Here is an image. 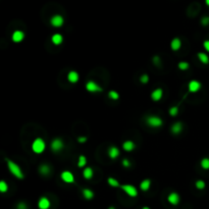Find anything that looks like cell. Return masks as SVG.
I'll use <instances>...</instances> for the list:
<instances>
[{
    "label": "cell",
    "instance_id": "obj_1",
    "mask_svg": "<svg viewBox=\"0 0 209 209\" xmlns=\"http://www.w3.org/2000/svg\"><path fill=\"white\" fill-rule=\"evenodd\" d=\"M5 161H6V165H7L8 170L10 171V174L13 175V177L15 178H18V180H24L25 174H24V172H23L22 168L19 167V165L16 164L14 161L11 160V159H8V158H5Z\"/></svg>",
    "mask_w": 209,
    "mask_h": 209
},
{
    "label": "cell",
    "instance_id": "obj_2",
    "mask_svg": "<svg viewBox=\"0 0 209 209\" xmlns=\"http://www.w3.org/2000/svg\"><path fill=\"white\" fill-rule=\"evenodd\" d=\"M46 143L42 138H36L32 143V150L35 154H41L45 151Z\"/></svg>",
    "mask_w": 209,
    "mask_h": 209
},
{
    "label": "cell",
    "instance_id": "obj_3",
    "mask_svg": "<svg viewBox=\"0 0 209 209\" xmlns=\"http://www.w3.org/2000/svg\"><path fill=\"white\" fill-rule=\"evenodd\" d=\"M121 189L131 198H136L138 196V189L135 187L134 185L130 184H124L121 185Z\"/></svg>",
    "mask_w": 209,
    "mask_h": 209
},
{
    "label": "cell",
    "instance_id": "obj_4",
    "mask_svg": "<svg viewBox=\"0 0 209 209\" xmlns=\"http://www.w3.org/2000/svg\"><path fill=\"white\" fill-rule=\"evenodd\" d=\"M146 124H147L149 127L151 128H160L162 125H163V121L162 119L156 117V115H149V117H146Z\"/></svg>",
    "mask_w": 209,
    "mask_h": 209
},
{
    "label": "cell",
    "instance_id": "obj_5",
    "mask_svg": "<svg viewBox=\"0 0 209 209\" xmlns=\"http://www.w3.org/2000/svg\"><path fill=\"white\" fill-rule=\"evenodd\" d=\"M64 140H62V139L55 138L51 141L50 149L52 152H54V153H59L60 151L64 150Z\"/></svg>",
    "mask_w": 209,
    "mask_h": 209
},
{
    "label": "cell",
    "instance_id": "obj_6",
    "mask_svg": "<svg viewBox=\"0 0 209 209\" xmlns=\"http://www.w3.org/2000/svg\"><path fill=\"white\" fill-rule=\"evenodd\" d=\"M85 88H86V90L90 93H100L103 91V89H102L101 86L98 85L95 81H92V80L86 83Z\"/></svg>",
    "mask_w": 209,
    "mask_h": 209
},
{
    "label": "cell",
    "instance_id": "obj_7",
    "mask_svg": "<svg viewBox=\"0 0 209 209\" xmlns=\"http://www.w3.org/2000/svg\"><path fill=\"white\" fill-rule=\"evenodd\" d=\"M60 178H61V181L65 184L75 183V175L72 171H69V170L62 171L60 174Z\"/></svg>",
    "mask_w": 209,
    "mask_h": 209
},
{
    "label": "cell",
    "instance_id": "obj_8",
    "mask_svg": "<svg viewBox=\"0 0 209 209\" xmlns=\"http://www.w3.org/2000/svg\"><path fill=\"white\" fill-rule=\"evenodd\" d=\"M201 87L202 85L199 81H197V80H191L188 84V91L190 93H197L200 91Z\"/></svg>",
    "mask_w": 209,
    "mask_h": 209
},
{
    "label": "cell",
    "instance_id": "obj_9",
    "mask_svg": "<svg viewBox=\"0 0 209 209\" xmlns=\"http://www.w3.org/2000/svg\"><path fill=\"white\" fill-rule=\"evenodd\" d=\"M50 24L54 28H60L64 24V18L60 14H55L50 18Z\"/></svg>",
    "mask_w": 209,
    "mask_h": 209
},
{
    "label": "cell",
    "instance_id": "obj_10",
    "mask_svg": "<svg viewBox=\"0 0 209 209\" xmlns=\"http://www.w3.org/2000/svg\"><path fill=\"white\" fill-rule=\"evenodd\" d=\"M167 201L170 204L174 205V206H177V205L180 203L181 197L177 192H171V193H170V195L167 196Z\"/></svg>",
    "mask_w": 209,
    "mask_h": 209
},
{
    "label": "cell",
    "instance_id": "obj_11",
    "mask_svg": "<svg viewBox=\"0 0 209 209\" xmlns=\"http://www.w3.org/2000/svg\"><path fill=\"white\" fill-rule=\"evenodd\" d=\"M25 39V33L21 31V30H16L12 33L11 35V40L14 43H21L24 41Z\"/></svg>",
    "mask_w": 209,
    "mask_h": 209
},
{
    "label": "cell",
    "instance_id": "obj_12",
    "mask_svg": "<svg viewBox=\"0 0 209 209\" xmlns=\"http://www.w3.org/2000/svg\"><path fill=\"white\" fill-rule=\"evenodd\" d=\"M107 155L110 159H117L121 155V151L117 146H110L107 150Z\"/></svg>",
    "mask_w": 209,
    "mask_h": 209
},
{
    "label": "cell",
    "instance_id": "obj_13",
    "mask_svg": "<svg viewBox=\"0 0 209 209\" xmlns=\"http://www.w3.org/2000/svg\"><path fill=\"white\" fill-rule=\"evenodd\" d=\"M51 206L50 200L47 197H41L38 200V208L39 209H49Z\"/></svg>",
    "mask_w": 209,
    "mask_h": 209
},
{
    "label": "cell",
    "instance_id": "obj_14",
    "mask_svg": "<svg viewBox=\"0 0 209 209\" xmlns=\"http://www.w3.org/2000/svg\"><path fill=\"white\" fill-rule=\"evenodd\" d=\"M162 96H163V90H162L161 88L155 89V90L152 91V93H151V99L155 102L161 100Z\"/></svg>",
    "mask_w": 209,
    "mask_h": 209
},
{
    "label": "cell",
    "instance_id": "obj_15",
    "mask_svg": "<svg viewBox=\"0 0 209 209\" xmlns=\"http://www.w3.org/2000/svg\"><path fill=\"white\" fill-rule=\"evenodd\" d=\"M183 129H184L183 124H182L181 121H177L170 127V132L174 135H178V134H181V133L183 132Z\"/></svg>",
    "mask_w": 209,
    "mask_h": 209
},
{
    "label": "cell",
    "instance_id": "obj_16",
    "mask_svg": "<svg viewBox=\"0 0 209 209\" xmlns=\"http://www.w3.org/2000/svg\"><path fill=\"white\" fill-rule=\"evenodd\" d=\"M182 48V40L180 38H174L170 42V49L172 51H178Z\"/></svg>",
    "mask_w": 209,
    "mask_h": 209
},
{
    "label": "cell",
    "instance_id": "obj_17",
    "mask_svg": "<svg viewBox=\"0 0 209 209\" xmlns=\"http://www.w3.org/2000/svg\"><path fill=\"white\" fill-rule=\"evenodd\" d=\"M80 80V76L78 74V72L76 71H71L68 72V81L69 83H72V84H76V83H78Z\"/></svg>",
    "mask_w": 209,
    "mask_h": 209
},
{
    "label": "cell",
    "instance_id": "obj_18",
    "mask_svg": "<svg viewBox=\"0 0 209 209\" xmlns=\"http://www.w3.org/2000/svg\"><path fill=\"white\" fill-rule=\"evenodd\" d=\"M135 148H136V145L134 142L131 140H127L122 143V149H124L125 152H132Z\"/></svg>",
    "mask_w": 209,
    "mask_h": 209
},
{
    "label": "cell",
    "instance_id": "obj_19",
    "mask_svg": "<svg viewBox=\"0 0 209 209\" xmlns=\"http://www.w3.org/2000/svg\"><path fill=\"white\" fill-rule=\"evenodd\" d=\"M51 42L54 44L55 46H58L62 44V42H64V37H62L61 34H58V33H56V34L52 35L51 37Z\"/></svg>",
    "mask_w": 209,
    "mask_h": 209
},
{
    "label": "cell",
    "instance_id": "obj_20",
    "mask_svg": "<svg viewBox=\"0 0 209 209\" xmlns=\"http://www.w3.org/2000/svg\"><path fill=\"white\" fill-rule=\"evenodd\" d=\"M151 187V180L150 178H145L140 183V190L143 192H147Z\"/></svg>",
    "mask_w": 209,
    "mask_h": 209
},
{
    "label": "cell",
    "instance_id": "obj_21",
    "mask_svg": "<svg viewBox=\"0 0 209 209\" xmlns=\"http://www.w3.org/2000/svg\"><path fill=\"white\" fill-rule=\"evenodd\" d=\"M93 175H94V170H93V168L88 166L86 167L84 170H83V177H84L85 180H91V178H93Z\"/></svg>",
    "mask_w": 209,
    "mask_h": 209
},
{
    "label": "cell",
    "instance_id": "obj_22",
    "mask_svg": "<svg viewBox=\"0 0 209 209\" xmlns=\"http://www.w3.org/2000/svg\"><path fill=\"white\" fill-rule=\"evenodd\" d=\"M82 195L86 200H92V199L94 198V192H93L92 190H90V189H88V188L83 189Z\"/></svg>",
    "mask_w": 209,
    "mask_h": 209
},
{
    "label": "cell",
    "instance_id": "obj_23",
    "mask_svg": "<svg viewBox=\"0 0 209 209\" xmlns=\"http://www.w3.org/2000/svg\"><path fill=\"white\" fill-rule=\"evenodd\" d=\"M50 171H51V168L48 164H41L39 166V174L44 175V177L45 175H48L50 174Z\"/></svg>",
    "mask_w": 209,
    "mask_h": 209
},
{
    "label": "cell",
    "instance_id": "obj_24",
    "mask_svg": "<svg viewBox=\"0 0 209 209\" xmlns=\"http://www.w3.org/2000/svg\"><path fill=\"white\" fill-rule=\"evenodd\" d=\"M197 57H198L199 60H200L201 64H209V56L206 54V53L199 52L197 54Z\"/></svg>",
    "mask_w": 209,
    "mask_h": 209
},
{
    "label": "cell",
    "instance_id": "obj_25",
    "mask_svg": "<svg viewBox=\"0 0 209 209\" xmlns=\"http://www.w3.org/2000/svg\"><path fill=\"white\" fill-rule=\"evenodd\" d=\"M107 183L112 188H121V184H119V182L117 180V178H114L112 177H109L107 178Z\"/></svg>",
    "mask_w": 209,
    "mask_h": 209
},
{
    "label": "cell",
    "instance_id": "obj_26",
    "mask_svg": "<svg viewBox=\"0 0 209 209\" xmlns=\"http://www.w3.org/2000/svg\"><path fill=\"white\" fill-rule=\"evenodd\" d=\"M86 164H87V158L85 155H80L78 159V167L83 168L86 166Z\"/></svg>",
    "mask_w": 209,
    "mask_h": 209
},
{
    "label": "cell",
    "instance_id": "obj_27",
    "mask_svg": "<svg viewBox=\"0 0 209 209\" xmlns=\"http://www.w3.org/2000/svg\"><path fill=\"white\" fill-rule=\"evenodd\" d=\"M200 165H201V167L203 168V170H209V158L208 157L202 158L201 161H200Z\"/></svg>",
    "mask_w": 209,
    "mask_h": 209
},
{
    "label": "cell",
    "instance_id": "obj_28",
    "mask_svg": "<svg viewBox=\"0 0 209 209\" xmlns=\"http://www.w3.org/2000/svg\"><path fill=\"white\" fill-rule=\"evenodd\" d=\"M108 98L111 99V100H113V101H117L119 99V94L117 91L111 90V91L108 92Z\"/></svg>",
    "mask_w": 209,
    "mask_h": 209
},
{
    "label": "cell",
    "instance_id": "obj_29",
    "mask_svg": "<svg viewBox=\"0 0 209 209\" xmlns=\"http://www.w3.org/2000/svg\"><path fill=\"white\" fill-rule=\"evenodd\" d=\"M168 113H170V117H177V115L178 114V106L175 105V106H172V107L170 108V110H168Z\"/></svg>",
    "mask_w": 209,
    "mask_h": 209
},
{
    "label": "cell",
    "instance_id": "obj_30",
    "mask_svg": "<svg viewBox=\"0 0 209 209\" xmlns=\"http://www.w3.org/2000/svg\"><path fill=\"white\" fill-rule=\"evenodd\" d=\"M195 187H196V189H198V190H204L205 187H206V184H205L204 181L198 180L195 182Z\"/></svg>",
    "mask_w": 209,
    "mask_h": 209
},
{
    "label": "cell",
    "instance_id": "obj_31",
    "mask_svg": "<svg viewBox=\"0 0 209 209\" xmlns=\"http://www.w3.org/2000/svg\"><path fill=\"white\" fill-rule=\"evenodd\" d=\"M178 68L181 69V71H187V69L190 68V64L187 61H180L178 64Z\"/></svg>",
    "mask_w": 209,
    "mask_h": 209
},
{
    "label": "cell",
    "instance_id": "obj_32",
    "mask_svg": "<svg viewBox=\"0 0 209 209\" xmlns=\"http://www.w3.org/2000/svg\"><path fill=\"white\" fill-rule=\"evenodd\" d=\"M8 191V185L6 184V182L1 181L0 182V192L2 193H6Z\"/></svg>",
    "mask_w": 209,
    "mask_h": 209
},
{
    "label": "cell",
    "instance_id": "obj_33",
    "mask_svg": "<svg viewBox=\"0 0 209 209\" xmlns=\"http://www.w3.org/2000/svg\"><path fill=\"white\" fill-rule=\"evenodd\" d=\"M140 82L142 83V84H148V82H149V76L146 75V74L142 75L141 77H140Z\"/></svg>",
    "mask_w": 209,
    "mask_h": 209
},
{
    "label": "cell",
    "instance_id": "obj_34",
    "mask_svg": "<svg viewBox=\"0 0 209 209\" xmlns=\"http://www.w3.org/2000/svg\"><path fill=\"white\" fill-rule=\"evenodd\" d=\"M121 165L124 167H125V168H129V167H131V162H130L129 159L124 158V159H122V161H121Z\"/></svg>",
    "mask_w": 209,
    "mask_h": 209
},
{
    "label": "cell",
    "instance_id": "obj_35",
    "mask_svg": "<svg viewBox=\"0 0 209 209\" xmlns=\"http://www.w3.org/2000/svg\"><path fill=\"white\" fill-rule=\"evenodd\" d=\"M201 24H202V26H208L209 25V16H204V18H202Z\"/></svg>",
    "mask_w": 209,
    "mask_h": 209
},
{
    "label": "cell",
    "instance_id": "obj_36",
    "mask_svg": "<svg viewBox=\"0 0 209 209\" xmlns=\"http://www.w3.org/2000/svg\"><path fill=\"white\" fill-rule=\"evenodd\" d=\"M152 60H153V64L155 65H159V64H160V57H159L158 55H154L153 56V59H152Z\"/></svg>",
    "mask_w": 209,
    "mask_h": 209
},
{
    "label": "cell",
    "instance_id": "obj_37",
    "mask_svg": "<svg viewBox=\"0 0 209 209\" xmlns=\"http://www.w3.org/2000/svg\"><path fill=\"white\" fill-rule=\"evenodd\" d=\"M88 141V138L85 137V136H80V137L78 138V142L79 143H85V142Z\"/></svg>",
    "mask_w": 209,
    "mask_h": 209
},
{
    "label": "cell",
    "instance_id": "obj_38",
    "mask_svg": "<svg viewBox=\"0 0 209 209\" xmlns=\"http://www.w3.org/2000/svg\"><path fill=\"white\" fill-rule=\"evenodd\" d=\"M18 209H28V205H27L26 203H24V202H21V203L18 204V207H16Z\"/></svg>",
    "mask_w": 209,
    "mask_h": 209
},
{
    "label": "cell",
    "instance_id": "obj_39",
    "mask_svg": "<svg viewBox=\"0 0 209 209\" xmlns=\"http://www.w3.org/2000/svg\"><path fill=\"white\" fill-rule=\"evenodd\" d=\"M203 47L207 52H209V40H205L203 42Z\"/></svg>",
    "mask_w": 209,
    "mask_h": 209
},
{
    "label": "cell",
    "instance_id": "obj_40",
    "mask_svg": "<svg viewBox=\"0 0 209 209\" xmlns=\"http://www.w3.org/2000/svg\"><path fill=\"white\" fill-rule=\"evenodd\" d=\"M205 3H206L207 6H209V0H205Z\"/></svg>",
    "mask_w": 209,
    "mask_h": 209
},
{
    "label": "cell",
    "instance_id": "obj_41",
    "mask_svg": "<svg viewBox=\"0 0 209 209\" xmlns=\"http://www.w3.org/2000/svg\"><path fill=\"white\" fill-rule=\"evenodd\" d=\"M142 209H150V208H149L148 206H144V207H143V208H142Z\"/></svg>",
    "mask_w": 209,
    "mask_h": 209
},
{
    "label": "cell",
    "instance_id": "obj_42",
    "mask_svg": "<svg viewBox=\"0 0 209 209\" xmlns=\"http://www.w3.org/2000/svg\"><path fill=\"white\" fill-rule=\"evenodd\" d=\"M108 209H115V207H113V206H110V207H108Z\"/></svg>",
    "mask_w": 209,
    "mask_h": 209
}]
</instances>
